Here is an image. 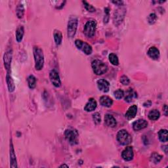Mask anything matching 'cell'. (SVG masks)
<instances>
[{
    "instance_id": "obj_1",
    "label": "cell",
    "mask_w": 168,
    "mask_h": 168,
    "mask_svg": "<svg viewBox=\"0 0 168 168\" xmlns=\"http://www.w3.org/2000/svg\"><path fill=\"white\" fill-rule=\"evenodd\" d=\"M35 68L37 70H41L44 65V55L43 50L39 47H34Z\"/></svg>"
},
{
    "instance_id": "obj_2",
    "label": "cell",
    "mask_w": 168,
    "mask_h": 168,
    "mask_svg": "<svg viewBox=\"0 0 168 168\" xmlns=\"http://www.w3.org/2000/svg\"><path fill=\"white\" fill-rule=\"evenodd\" d=\"M91 66L94 73L97 75H102L108 70V66L106 64L99 59L94 60L91 63Z\"/></svg>"
},
{
    "instance_id": "obj_3",
    "label": "cell",
    "mask_w": 168,
    "mask_h": 168,
    "mask_svg": "<svg viewBox=\"0 0 168 168\" xmlns=\"http://www.w3.org/2000/svg\"><path fill=\"white\" fill-rule=\"evenodd\" d=\"M78 24V19L77 17L72 16L69 19V22H68V27H67V34L68 36L72 38H73L76 33L77 28Z\"/></svg>"
},
{
    "instance_id": "obj_4",
    "label": "cell",
    "mask_w": 168,
    "mask_h": 168,
    "mask_svg": "<svg viewBox=\"0 0 168 168\" xmlns=\"http://www.w3.org/2000/svg\"><path fill=\"white\" fill-rule=\"evenodd\" d=\"M117 140L122 145H128L132 141V137L126 129H121L117 134Z\"/></svg>"
},
{
    "instance_id": "obj_5",
    "label": "cell",
    "mask_w": 168,
    "mask_h": 168,
    "mask_svg": "<svg viewBox=\"0 0 168 168\" xmlns=\"http://www.w3.org/2000/svg\"><path fill=\"white\" fill-rule=\"evenodd\" d=\"M96 29H97V22L93 20H90L84 26L83 33L87 37L92 38L95 34Z\"/></svg>"
},
{
    "instance_id": "obj_6",
    "label": "cell",
    "mask_w": 168,
    "mask_h": 168,
    "mask_svg": "<svg viewBox=\"0 0 168 168\" xmlns=\"http://www.w3.org/2000/svg\"><path fill=\"white\" fill-rule=\"evenodd\" d=\"M65 137L71 145H76L78 143V133L74 129H68L65 132Z\"/></svg>"
},
{
    "instance_id": "obj_7",
    "label": "cell",
    "mask_w": 168,
    "mask_h": 168,
    "mask_svg": "<svg viewBox=\"0 0 168 168\" xmlns=\"http://www.w3.org/2000/svg\"><path fill=\"white\" fill-rule=\"evenodd\" d=\"M75 45L77 47L78 49H80L84 53L87 55H91L92 52H93V49H92L89 44H88L85 42H83L80 39H76L75 41Z\"/></svg>"
},
{
    "instance_id": "obj_8",
    "label": "cell",
    "mask_w": 168,
    "mask_h": 168,
    "mask_svg": "<svg viewBox=\"0 0 168 168\" xmlns=\"http://www.w3.org/2000/svg\"><path fill=\"white\" fill-rule=\"evenodd\" d=\"M49 78L51 83L55 87H59L61 86V78H60L59 72L57 70L55 69L52 70L49 73Z\"/></svg>"
},
{
    "instance_id": "obj_9",
    "label": "cell",
    "mask_w": 168,
    "mask_h": 168,
    "mask_svg": "<svg viewBox=\"0 0 168 168\" xmlns=\"http://www.w3.org/2000/svg\"><path fill=\"white\" fill-rule=\"evenodd\" d=\"M133 149L131 146H127L126 149L122 151V157L125 161H131V160H133Z\"/></svg>"
},
{
    "instance_id": "obj_10",
    "label": "cell",
    "mask_w": 168,
    "mask_h": 168,
    "mask_svg": "<svg viewBox=\"0 0 168 168\" xmlns=\"http://www.w3.org/2000/svg\"><path fill=\"white\" fill-rule=\"evenodd\" d=\"M97 87L100 91H101L104 93H107L110 89V83L106 79H100L97 81Z\"/></svg>"
},
{
    "instance_id": "obj_11",
    "label": "cell",
    "mask_w": 168,
    "mask_h": 168,
    "mask_svg": "<svg viewBox=\"0 0 168 168\" xmlns=\"http://www.w3.org/2000/svg\"><path fill=\"white\" fill-rule=\"evenodd\" d=\"M148 126V122L143 119H139L133 123V128L135 131H139L145 129Z\"/></svg>"
},
{
    "instance_id": "obj_12",
    "label": "cell",
    "mask_w": 168,
    "mask_h": 168,
    "mask_svg": "<svg viewBox=\"0 0 168 168\" xmlns=\"http://www.w3.org/2000/svg\"><path fill=\"white\" fill-rule=\"evenodd\" d=\"M97 106V101L93 98H91L89 99V101H88L85 107H84V110H86V112H92L96 109Z\"/></svg>"
},
{
    "instance_id": "obj_13",
    "label": "cell",
    "mask_w": 168,
    "mask_h": 168,
    "mask_svg": "<svg viewBox=\"0 0 168 168\" xmlns=\"http://www.w3.org/2000/svg\"><path fill=\"white\" fill-rule=\"evenodd\" d=\"M4 64H5V66L6 69L7 70V72H9V70L11 66V62L12 60V51L11 50L7 51L6 53L4 55Z\"/></svg>"
},
{
    "instance_id": "obj_14",
    "label": "cell",
    "mask_w": 168,
    "mask_h": 168,
    "mask_svg": "<svg viewBox=\"0 0 168 168\" xmlns=\"http://www.w3.org/2000/svg\"><path fill=\"white\" fill-rule=\"evenodd\" d=\"M137 113V106L136 105H133L129 108V109L126 113V118L127 119H133L136 114Z\"/></svg>"
},
{
    "instance_id": "obj_15",
    "label": "cell",
    "mask_w": 168,
    "mask_h": 168,
    "mask_svg": "<svg viewBox=\"0 0 168 168\" xmlns=\"http://www.w3.org/2000/svg\"><path fill=\"white\" fill-rule=\"evenodd\" d=\"M147 53L151 59L154 60H158L160 58V56L159 49L155 47H151L148 51Z\"/></svg>"
},
{
    "instance_id": "obj_16",
    "label": "cell",
    "mask_w": 168,
    "mask_h": 168,
    "mask_svg": "<svg viewBox=\"0 0 168 168\" xmlns=\"http://www.w3.org/2000/svg\"><path fill=\"white\" fill-rule=\"evenodd\" d=\"M105 122L106 124L110 127H114L116 126L117 122L114 117L111 114H106L105 117Z\"/></svg>"
},
{
    "instance_id": "obj_17",
    "label": "cell",
    "mask_w": 168,
    "mask_h": 168,
    "mask_svg": "<svg viewBox=\"0 0 168 168\" xmlns=\"http://www.w3.org/2000/svg\"><path fill=\"white\" fill-rule=\"evenodd\" d=\"M100 103L103 106L110 107L113 104V100L108 96H102L100 99Z\"/></svg>"
},
{
    "instance_id": "obj_18",
    "label": "cell",
    "mask_w": 168,
    "mask_h": 168,
    "mask_svg": "<svg viewBox=\"0 0 168 168\" xmlns=\"http://www.w3.org/2000/svg\"><path fill=\"white\" fill-rule=\"evenodd\" d=\"M137 97V94L133 89H129L127 92L125 97V101L127 102H131L133 99Z\"/></svg>"
},
{
    "instance_id": "obj_19",
    "label": "cell",
    "mask_w": 168,
    "mask_h": 168,
    "mask_svg": "<svg viewBox=\"0 0 168 168\" xmlns=\"http://www.w3.org/2000/svg\"><path fill=\"white\" fill-rule=\"evenodd\" d=\"M10 160H11V167L15 168L17 167V159H16V156L15 154V150L13 149V144L11 143L10 148Z\"/></svg>"
},
{
    "instance_id": "obj_20",
    "label": "cell",
    "mask_w": 168,
    "mask_h": 168,
    "mask_svg": "<svg viewBox=\"0 0 168 168\" xmlns=\"http://www.w3.org/2000/svg\"><path fill=\"white\" fill-rule=\"evenodd\" d=\"M6 79H7V83L8 89H9V92L14 91L15 86V84H14L13 79H12V77L11 76V75L9 74V72H7Z\"/></svg>"
},
{
    "instance_id": "obj_21",
    "label": "cell",
    "mask_w": 168,
    "mask_h": 168,
    "mask_svg": "<svg viewBox=\"0 0 168 168\" xmlns=\"http://www.w3.org/2000/svg\"><path fill=\"white\" fill-rule=\"evenodd\" d=\"M24 34H25L24 27L22 26H20L16 30V39H17V42L19 43L22 40Z\"/></svg>"
},
{
    "instance_id": "obj_22",
    "label": "cell",
    "mask_w": 168,
    "mask_h": 168,
    "mask_svg": "<svg viewBox=\"0 0 168 168\" xmlns=\"http://www.w3.org/2000/svg\"><path fill=\"white\" fill-rule=\"evenodd\" d=\"M53 35L55 43L57 44V45H59L62 41V34L61 33V32L58 30H55L53 33Z\"/></svg>"
},
{
    "instance_id": "obj_23",
    "label": "cell",
    "mask_w": 168,
    "mask_h": 168,
    "mask_svg": "<svg viewBox=\"0 0 168 168\" xmlns=\"http://www.w3.org/2000/svg\"><path fill=\"white\" fill-rule=\"evenodd\" d=\"M160 117V112L156 109L152 110L149 114V118L150 120L156 121Z\"/></svg>"
},
{
    "instance_id": "obj_24",
    "label": "cell",
    "mask_w": 168,
    "mask_h": 168,
    "mask_svg": "<svg viewBox=\"0 0 168 168\" xmlns=\"http://www.w3.org/2000/svg\"><path fill=\"white\" fill-rule=\"evenodd\" d=\"M121 10L118 9L116 12H115V15L114 16V22L116 24L118 22H119V24L122 22L123 18L124 17L125 13L122 14V11H120Z\"/></svg>"
},
{
    "instance_id": "obj_25",
    "label": "cell",
    "mask_w": 168,
    "mask_h": 168,
    "mask_svg": "<svg viewBox=\"0 0 168 168\" xmlns=\"http://www.w3.org/2000/svg\"><path fill=\"white\" fill-rule=\"evenodd\" d=\"M158 136L160 141L162 143L167 142V129H161L158 132Z\"/></svg>"
},
{
    "instance_id": "obj_26",
    "label": "cell",
    "mask_w": 168,
    "mask_h": 168,
    "mask_svg": "<svg viewBox=\"0 0 168 168\" xmlns=\"http://www.w3.org/2000/svg\"><path fill=\"white\" fill-rule=\"evenodd\" d=\"M17 15L18 18H22L23 17L24 15H25V7L22 3H19L17 7Z\"/></svg>"
},
{
    "instance_id": "obj_27",
    "label": "cell",
    "mask_w": 168,
    "mask_h": 168,
    "mask_svg": "<svg viewBox=\"0 0 168 168\" xmlns=\"http://www.w3.org/2000/svg\"><path fill=\"white\" fill-rule=\"evenodd\" d=\"M27 81L30 89H34L35 86H36V78H35L33 75H30V76L28 78Z\"/></svg>"
},
{
    "instance_id": "obj_28",
    "label": "cell",
    "mask_w": 168,
    "mask_h": 168,
    "mask_svg": "<svg viewBox=\"0 0 168 168\" xmlns=\"http://www.w3.org/2000/svg\"><path fill=\"white\" fill-rule=\"evenodd\" d=\"M109 61L112 65L117 66L119 65V60L118 56L114 53H110L109 55Z\"/></svg>"
},
{
    "instance_id": "obj_29",
    "label": "cell",
    "mask_w": 168,
    "mask_h": 168,
    "mask_svg": "<svg viewBox=\"0 0 168 168\" xmlns=\"http://www.w3.org/2000/svg\"><path fill=\"white\" fill-rule=\"evenodd\" d=\"M162 158V156L156 153H154L151 156L150 160L151 162H153L154 163H158L161 161Z\"/></svg>"
},
{
    "instance_id": "obj_30",
    "label": "cell",
    "mask_w": 168,
    "mask_h": 168,
    "mask_svg": "<svg viewBox=\"0 0 168 168\" xmlns=\"http://www.w3.org/2000/svg\"><path fill=\"white\" fill-rule=\"evenodd\" d=\"M157 18H158V17H157L156 15L153 13H150L149 15V17H148L147 20H148V22H149V24H150V25H153V24L156 22Z\"/></svg>"
},
{
    "instance_id": "obj_31",
    "label": "cell",
    "mask_w": 168,
    "mask_h": 168,
    "mask_svg": "<svg viewBox=\"0 0 168 168\" xmlns=\"http://www.w3.org/2000/svg\"><path fill=\"white\" fill-rule=\"evenodd\" d=\"M114 95L115 98L116 99H121L124 96V92H123V90L119 89L114 92Z\"/></svg>"
},
{
    "instance_id": "obj_32",
    "label": "cell",
    "mask_w": 168,
    "mask_h": 168,
    "mask_svg": "<svg viewBox=\"0 0 168 168\" xmlns=\"http://www.w3.org/2000/svg\"><path fill=\"white\" fill-rule=\"evenodd\" d=\"M93 119L95 124H99V123H101V115H100L99 113H95V114H93Z\"/></svg>"
},
{
    "instance_id": "obj_33",
    "label": "cell",
    "mask_w": 168,
    "mask_h": 168,
    "mask_svg": "<svg viewBox=\"0 0 168 168\" xmlns=\"http://www.w3.org/2000/svg\"><path fill=\"white\" fill-rule=\"evenodd\" d=\"M82 3H83L84 7H85L86 9L89 12H95V8L93 6L90 5L89 3H88L87 2L83 1Z\"/></svg>"
},
{
    "instance_id": "obj_34",
    "label": "cell",
    "mask_w": 168,
    "mask_h": 168,
    "mask_svg": "<svg viewBox=\"0 0 168 168\" xmlns=\"http://www.w3.org/2000/svg\"><path fill=\"white\" fill-rule=\"evenodd\" d=\"M120 82L124 86H127L129 85L130 83V80L129 78L126 76H122L120 78Z\"/></svg>"
},
{
    "instance_id": "obj_35",
    "label": "cell",
    "mask_w": 168,
    "mask_h": 168,
    "mask_svg": "<svg viewBox=\"0 0 168 168\" xmlns=\"http://www.w3.org/2000/svg\"><path fill=\"white\" fill-rule=\"evenodd\" d=\"M113 3H114L115 5H122V4L123 3V2L122 1H113L112 2Z\"/></svg>"
},
{
    "instance_id": "obj_36",
    "label": "cell",
    "mask_w": 168,
    "mask_h": 168,
    "mask_svg": "<svg viewBox=\"0 0 168 168\" xmlns=\"http://www.w3.org/2000/svg\"><path fill=\"white\" fill-rule=\"evenodd\" d=\"M163 110H164V114L167 116V106L166 105H164V107H163Z\"/></svg>"
},
{
    "instance_id": "obj_37",
    "label": "cell",
    "mask_w": 168,
    "mask_h": 168,
    "mask_svg": "<svg viewBox=\"0 0 168 168\" xmlns=\"http://www.w3.org/2000/svg\"><path fill=\"white\" fill-rule=\"evenodd\" d=\"M163 148H162V149H163V151H164L165 152V153H167V146H162Z\"/></svg>"
},
{
    "instance_id": "obj_38",
    "label": "cell",
    "mask_w": 168,
    "mask_h": 168,
    "mask_svg": "<svg viewBox=\"0 0 168 168\" xmlns=\"http://www.w3.org/2000/svg\"><path fill=\"white\" fill-rule=\"evenodd\" d=\"M60 167H69V166H67L66 164H63V165L60 166Z\"/></svg>"
}]
</instances>
